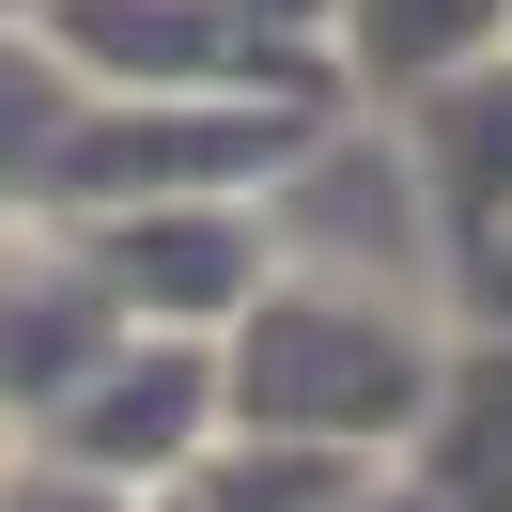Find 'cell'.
<instances>
[{"label": "cell", "mask_w": 512, "mask_h": 512, "mask_svg": "<svg viewBox=\"0 0 512 512\" xmlns=\"http://www.w3.org/2000/svg\"><path fill=\"white\" fill-rule=\"evenodd\" d=\"M202 342H218V419H249V435H326V450H404L450 326H435V295L264 264Z\"/></svg>", "instance_id": "cell-1"}, {"label": "cell", "mask_w": 512, "mask_h": 512, "mask_svg": "<svg viewBox=\"0 0 512 512\" xmlns=\"http://www.w3.org/2000/svg\"><path fill=\"white\" fill-rule=\"evenodd\" d=\"M404 156H419V202H435V249L466 264L481 233L512 218V47L419 78V94H404Z\"/></svg>", "instance_id": "cell-2"}, {"label": "cell", "mask_w": 512, "mask_h": 512, "mask_svg": "<svg viewBox=\"0 0 512 512\" xmlns=\"http://www.w3.org/2000/svg\"><path fill=\"white\" fill-rule=\"evenodd\" d=\"M326 47H342V63L404 109L419 78H450V63H481V47H512V0H326Z\"/></svg>", "instance_id": "cell-3"}, {"label": "cell", "mask_w": 512, "mask_h": 512, "mask_svg": "<svg viewBox=\"0 0 512 512\" xmlns=\"http://www.w3.org/2000/svg\"><path fill=\"white\" fill-rule=\"evenodd\" d=\"M78 94H94V78H78L32 16H0V202H47V156H63Z\"/></svg>", "instance_id": "cell-4"}, {"label": "cell", "mask_w": 512, "mask_h": 512, "mask_svg": "<svg viewBox=\"0 0 512 512\" xmlns=\"http://www.w3.org/2000/svg\"><path fill=\"white\" fill-rule=\"evenodd\" d=\"M0 512H140V481H94V466H63V450H0Z\"/></svg>", "instance_id": "cell-5"}]
</instances>
